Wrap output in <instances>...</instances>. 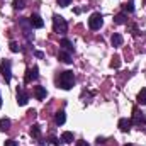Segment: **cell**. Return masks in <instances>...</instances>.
<instances>
[{"label": "cell", "instance_id": "6da1fadb", "mask_svg": "<svg viewBox=\"0 0 146 146\" xmlns=\"http://www.w3.org/2000/svg\"><path fill=\"white\" fill-rule=\"evenodd\" d=\"M56 83H58L63 90H70L73 85H75V73L70 72V70L61 72L60 76H58V80H56Z\"/></svg>", "mask_w": 146, "mask_h": 146}, {"label": "cell", "instance_id": "7a4b0ae2", "mask_svg": "<svg viewBox=\"0 0 146 146\" xmlns=\"http://www.w3.org/2000/svg\"><path fill=\"white\" fill-rule=\"evenodd\" d=\"M53 29L56 34H65L68 31V24L61 15H53Z\"/></svg>", "mask_w": 146, "mask_h": 146}, {"label": "cell", "instance_id": "3957f363", "mask_svg": "<svg viewBox=\"0 0 146 146\" xmlns=\"http://www.w3.org/2000/svg\"><path fill=\"white\" fill-rule=\"evenodd\" d=\"M102 24H104L102 14L94 12V14L90 15V19H88V27H90L92 31H97V29H100V27H102Z\"/></svg>", "mask_w": 146, "mask_h": 146}, {"label": "cell", "instance_id": "277c9868", "mask_svg": "<svg viewBox=\"0 0 146 146\" xmlns=\"http://www.w3.org/2000/svg\"><path fill=\"white\" fill-rule=\"evenodd\" d=\"M10 61L9 60H3L2 61V65H0V73L3 75V80H5V83H10V80H12V72H10Z\"/></svg>", "mask_w": 146, "mask_h": 146}, {"label": "cell", "instance_id": "5b68a950", "mask_svg": "<svg viewBox=\"0 0 146 146\" xmlns=\"http://www.w3.org/2000/svg\"><path fill=\"white\" fill-rule=\"evenodd\" d=\"M131 122L136 124V126L145 124V129H146V114L145 112H139V109H134L133 110V119H131Z\"/></svg>", "mask_w": 146, "mask_h": 146}, {"label": "cell", "instance_id": "8992f818", "mask_svg": "<svg viewBox=\"0 0 146 146\" xmlns=\"http://www.w3.org/2000/svg\"><path fill=\"white\" fill-rule=\"evenodd\" d=\"M19 24L24 27V34L27 36V41H33V39H34V34H33V26L29 24V21H26V19L22 17V19H19Z\"/></svg>", "mask_w": 146, "mask_h": 146}, {"label": "cell", "instance_id": "52a82bcc", "mask_svg": "<svg viewBox=\"0 0 146 146\" xmlns=\"http://www.w3.org/2000/svg\"><path fill=\"white\" fill-rule=\"evenodd\" d=\"M29 102V94L24 88H17V104L19 106H26Z\"/></svg>", "mask_w": 146, "mask_h": 146}, {"label": "cell", "instance_id": "ba28073f", "mask_svg": "<svg viewBox=\"0 0 146 146\" xmlns=\"http://www.w3.org/2000/svg\"><path fill=\"white\" fill-rule=\"evenodd\" d=\"M39 68L37 66H33V68H27V72H26V83H31V82H34L37 80V76H39Z\"/></svg>", "mask_w": 146, "mask_h": 146}, {"label": "cell", "instance_id": "9c48e42d", "mask_svg": "<svg viewBox=\"0 0 146 146\" xmlns=\"http://www.w3.org/2000/svg\"><path fill=\"white\" fill-rule=\"evenodd\" d=\"M29 24L33 26V29H41V27L44 26V21H42L37 14H33V15L29 17Z\"/></svg>", "mask_w": 146, "mask_h": 146}, {"label": "cell", "instance_id": "30bf717a", "mask_svg": "<svg viewBox=\"0 0 146 146\" xmlns=\"http://www.w3.org/2000/svg\"><path fill=\"white\" fill-rule=\"evenodd\" d=\"M119 129L122 131V133H127L129 129H131V126H133V122H131V119H126V117H122V119H119Z\"/></svg>", "mask_w": 146, "mask_h": 146}, {"label": "cell", "instance_id": "8fae6325", "mask_svg": "<svg viewBox=\"0 0 146 146\" xmlns=\"http://www.w3.org/2000/svg\"><path fill=\"white\" fill-rule=\"evenodd\" d=\"M58 60L60 61H63V63H66V65H70L73 61L72 58V53H68V51H65V49H61L60 53H58Z\"/></svg>", "mask_w": 146, "mask_h": 146}, {"label": "cell", "instance_id": "7c38bea8", "mask_svg": "<svg viewBox=\"0 0 146 146\" xmlns=\"http://www.w3.org/2000/svg\"><path fill=\"white\" fill-rule=\"evenodd\" d=\"M46 95H48V90L44 87H34V97H36L37 100L46 99Z\"/></svg>", "mask_w": 146, "mask_h": 146}, {"label": "cell", "instance_id": "4fadbf2b", "mask_svg": "<svg viewBox=\"0 0 146 146\" xmlns=\"http://www.w3.org/2000/svg\"><path fill=\"white\" fill-rule=\"evenodd\" d=\"M65 121H66L65 110H58V112H56V115H54V122H56L58 126H63V124H65Z\"/></svg>", "mask_w": 146, "mask_h": 146}, {"label": "cell", "instance_id": "5bb4252c", "mask_svg": "<svg viewBox=\"0 0 146 146\" xmlns=\"http://www.w3.org/2000/svg\"><path fill=\"white\" fill-rule=\"evenodd\" d=\"M122 41H124V39H122V36H121L119 33H115L114 36L110 37V42H112V46H114V48H119V46H122Z\"/></svg>", "mask_w": 146, "mask_h": 146}, {"label": "cell", "instance_id": "9a60e30c", "mask_svg": "<svg viewBox=\"0 0 146 146\" xmlns=\"http://www.w3.org/2000/svg\"><path fill=\"white\" fill-rule=\"evenodd\" d=\"M60 46H63V49H65V51H68V53H73V51H75V48H73V42L70 41V39H61Z\"/></svg>", "mask_w": 146, "mask_h": 146}, {"label": "cell", "instance_id": "2e32d148", "mask_svg": "<svg viewBox=\"0 0 146 146\" xmlns=\"http://www.w3.org/2000/svg\"><path fill=\"white\" fill-rule=\"evenodd\" d=\"M73 139H75V136H73V133H70V131H65L63 134H61V143H72Z\"/></svg>", "mask_w": 146, "mask_h": 146}, {"label": "cell", "instance_id": "e0dca14e", "mask_svg": "<svg viewBox=\"0 0 146 146\" xmlns=\"http://www.w3.org/2000/svg\"><path fill=\"white\" fill-rule=\"evenodd\" d=\"M31 136H33L34 139H39V138H41V127H39V124H34V126L31 127Z\"/></svg>", "mask_w": 146, "mask_h": 146}, {"label": "cell", "instance_id": "ac0fdd59", "mask_svg": "<svg viewBox=\"0 0 146 146\" xmlns=\"http://www.w3.org/2000/svg\"><path fill=\"white\" fill-rule=\"evenodd\" d=\"M9 129H10V119L7 117L0 119V131H9Z\"/></svg>", "mask_w": 146, "mask_h": 146}, {"label": "cell", "instance_id": "d6986e66", "mask_svg": "<svg viewBox=\"0 0 146 146\" xmlns=\"http://www.w3.org/2000/svg\"><path fill=\"white\" fill-rule=\"evenodd\" d=\"M114 22H115V24H126V22H127V15H126V14H117V15L114 17Z\"/></svg>", "mask_w": 146, "mask_h": 146}, {"label": "cell", "instance_id": "ffe728a7", "mask_svg": "<svg viewBox=\"0 0 146 146\" xmlns=\"http://www.w3.org/2000/svg\"><path fill=\"white\" fill-rule=\"evenodd\" d=\"M138 104L146 106V88H141V92L138 94Z\"/></svg>", "mask_w": 146, "mask_h": 146}, {"label": "cell", "instance_id": "44dd1931", "mask_svg": "<svg viewBox=\"0 0 146 146\" xmlns=\"http://www.w3.org/2000/svg\"><path fill=\"white\" fill-rule=\"evenodd\" d=\"M12 5H14V9L21 10V9H24V7H26V0H14V2H12Z\"/></svg>", "mask_w": 146, "mask_h": 146}, {"label": "cell", "instance_id": "7402d4cb", "mask_svg": "<svg viewBox=\"0 0 146 146\" xmlns=\"http://www.w3.org/2000/svg\"><path fill=\"white\" fill-rule=\"evenodd\" d=\"M10 51H12V53H19V51H21V48H19V44H17L15 41L10 42Z\"/></svg>", "mask_w": 146, "mask_h": 146}, {"label": "cell", "instance_id": "603a6c76", "mask_svg": "<svg viewBox=\"0 0 146 146\" xmlns=\"http://www.w3.org/2000/svg\"><path fill=\"white\" fill-rule=\"evenodd\" d=\"M110 66H112V68H119V66H121V58H119V56H115V58H114V61L110 63Z\"/></svg>", "mask_w": 146, "mask_h": 146}, {"label": "cell", "instance_id": "cb8c5ba5", "mask_svg": "<svg viewBox=\"0 0 146 146\" xmlns=\"http://www.w3.org/2000/svg\"><path fill=\"white\" fill-rule=\"evenodd\" d=\"M124 10H126V12H129V14H131V12H134V5H133V2L126 3V5H124Z\"/></svg>", "mask_w": 146, "mask_h": 146}, {"label": "cell", "instance_id": "d4e9b609", "mask_svg": "<svg viewBox=\"0 0 146 146\" xmlns=\"http://www.w3.org/2000/svg\"><path fill=\"white\" fill-rule=\"evenodd\" d=\"M72 3V0H58V5L60 7H68Z\"/></svg>", "mask_w": 146, "mask_h": 146}, {"label": "cell", "instance_id": "484cf974", "mask_svg": "<svg viewBox=\"0 0 146 146\" xmlns=\"http://www.w3.org/2000/svg\"><path fill=\"white\" fill-rule=\"evenodd\" d=\"M5 146H19V143L14 141V139H7V141H5Z\"/></svg>", "mask_w": 146, "mask_h": 146}, {"label": "cell", "instance_id": "4316f807", "mask_svg": "<svg viewBox=\"0 0 146 146\" xmlns=\"http://www.w3.org/2000/svg\"><path fill=\"white\" fill-rule=\"evenodd\" d=\"M49 141H51V143H53V145H60V141H58V138H54V136H51V138H49Z\"/></svg>", "mask_w": 146, "mask_h": 146}, {"label": "cell", "instance_id": "83f0119b", "mask_svg": "<svg viewBox=\"0 0 146 146\" xmlns=\"http://www.w3.org/2000/svg\"><path fill=\"white\" fill-rule=\"evenodd\" d=\"M76 146H90V145H88L87 141H78V143H76Z\"/></svg>", "mask_w": 146, "mask_h": 146}, {"label": "cell", "instance_id": "f1b7e54d", "mask_svg": "<svg viewBox=\"0 0 146 146\" xmlns=\"http://www.w3.org/2000/svg\"><path fill=\"white\" fill-rule=\"evenodd\" d=\"M104 143H106L104 138H97V145H104Z\"/></svg>", "mask_w": 146, "mask_h": 146}, {"label": "cell", "instance_id": "f546056e", "mask_svg": "<svg viewBox=\"0 0 146 146\" xmlns=\"http://www.w3.org/2000/svg\"><path fill=\"white\" fill-rule=\"evenodd\" d=\"M36 56H37V58H44V54H42L41 51H36Z\"/></svg>", "mask_w": 146, "mask_h": 146}, {"label": "cell", "instance_id": "4dcf8cb0", "mask_svg": "<svg viewBox=\"0 0 146 146\" xmlns=\"http://www.w3.org/2000/svg\"><path fill=\"white\" fill-rule=\"evenodd\" d=\"M0 107H2V95H0Z\"/></svg>", "mask_w": 146, "mask_h": 146}, {"label": "cell", "instance_id": "1f68e13d", "mask_svg": "<svg viewBox=\"0 0 146 146\" xmlns=\"http://www.w3.org/2000/svg\"><path fill=\"white\" fill-rule=\"evenodd\" d=\"M124 146H134V145H124Z\"/></svg>", "mask_w": 146, "mask_h": 146}, {"label": "cell", "instance_id": "d6a6232c", "mask_svg": "<svg viewBox=\"0 0 146 146\" xmlns=\"http://www.w3.org/2000/svg\"><path fill=\"white\" fill-rule=\"evenodd\" d=\"M129 2H133V0H129Z\"/></svg>", "mask_w": 146, "mask_h": 146}]
</instances>
